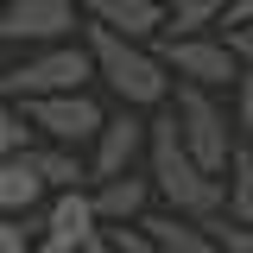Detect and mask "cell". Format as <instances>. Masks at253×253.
Here are the masks:
<instances>
[{"mask_svg":"<svg viewBox=\"0 0 253 253\" xmlns=\"http://www.w3.org/2000/svg\"><path fill=\"white\" fill-rule=\"evenodd\" d=\"M146 171H152V190L171 203V215H184V221H215V215H221V203H228V196H221V184L184 152V139H177L171 114H158V121H152Z\"/></svg>","mask_w":253,"mask_h":253,"instance_id":"cell-1","label":"cell"},{"mask_svg":"<svg viewBox=\"0 0 253 253\" xmlns=\"http://www.w3.org/2000/svg\"><path fill=\"white\" fill-rule=\"evenodd\" d=\"M83 44H89L95 57V76L108 83V89L121 95V108H165L171 101V70L158 63L152 44H133V38H121V32H101V26H83Z\"/></svg>","mask_w":253,"mask_h":253,"instance_id":"cell-2","label":"cell"},{"mask_svg":"<svg viewBox=\"0 0 253 253\" xmlns=\"http://www.w3.org/2000/svg\"><path fill=\"white\" fill-rule=\"evenodd\" d=\"M165 114H171V126H177V139H184V152L209 171V177H228V158H234V121H228V108H221L209 89H190V83H177L171 89V101H165Z\"/></svg>","mask_w":253,"mask_h":253,"instance_id":"cell-3","label":"cell"},{"mask_svg":"<svg viewBox=\"0 0 253 253\" xmlns=\"http://www.w3.org/2000/svg\"><path fill=\"white\" fill-rule=\"evenodd\" d=\"M89 76H95L89 44L70 38V44L32 51L26 63L0 70V101H6V108H26V101H44V95H76V89H89Z\"/></svg>","mask_w":253,"mask_h":253,"instance_id":"cell-4","label":"cell"},{"mask_svg":"<svg viewBox=\"0 0 253 253\" xmlns=\"http://www.w3.org/2000/svg\"><path fill=\"white\" fill-rule=\"evenodd\" d=\"M19 114H26V126H32V139H38V146H63V152H83V158H89L95 133L108 126V108H101L89 89H76V95H44V101H26Z\"/></svg>","mask_w":253,"mask_h":253,"instance_id":"cell-5","label":"cell"},{"mask_svg":"<svg viewBox=\"0 0 253 253\" xmlns=\"http://www.w3.org/2000/svg\"><path fill=\"white\" fill-rule=\"evenodd\" d=\"M83 38V13L76 0H6L0 13V44H26V51H51Z\"/></svg>","mask_w":253,"mask_h":253,"instance_id":"cell-6","label":"cell"},{"mask_svg":"<svg viewBox=\"0 0 253 253\" xmlns=\"http://www.w3.org/2000/svg\"><path fill=\"white\" fill-rule=\"evenodd\" d=\"M158 63H165L177 83L209 89V95L241 83V63H234V51L221 44L215 32H203V38H158Z\"/></svg>","mask_w":253,"mask_h":253,"instance_id":"cell-7","label":"cell"},{"mask_svg":"<svg viewBox=\"0 0 253 253\" xmlns=\"http://www.w3.org/2000/svg\"><path fill=\"white\" fill-rule=\"evenodd\" d=\"M101 247H108V228L95 215L89 190L51 196V215H44V234L32 241V253H101Z\"/></svg>","mask_w":253,"mask_h":253,"instance_id":"cell-8","label":"cell"},{"mask_svg":"<svg viewBox=\"0 0 253 253\" xmlns=\"http://www.w3.org/2000/svg\"><path fill=\"white\" fill-rule=\"evenodd\" d=\"M146 146H152V121H139L133 108L108 114V126L95 133V146H89V184H108V177H126V171H139Z\"/></svg>","mask_w":253,"mask_h":253,"instance_id":"cell-9","label":"cell"},{"mask_svg":"<svg viewBox=\"0 0 253 253\" xmlns=\"http://www.w3.org/2000/svg\"><path fill=\"white\" fill-rule=\"evenodd\" d=\"M76 13H83V26L121 32L133 44L165 38V0H76Z\"/></svg>","mask_w":253,"mask_h":253,"instance_id":"cell-10","label":"cell"},{"mask_svg":"<svg viewBox=\"0 0 253 253\" xmlns=\"http://www.w3.org/2000/svg\"><path fill=\"white\" fill-rule=\"evenodd\" d=\"M95 215H101V228H139L146 221V203H152V177H139V171H126V177H108V184L89 190Z\"/></svg>","mask_w":253,"mask_h":253,"instance_id":"cell-11","label":"cell"},{"mask_svg":"<svg viewBox=\"0 0 253 253\" xmlns=\"http://www.w3.org/2000/svg\"><path fill=\"white\" fill-rule=\"evenodd\" d=\"M44 203V184H38V171H32V158H6L0 165V221H26L32 209Z\"/></svg>","mask_w":253,"mask_h":253,"instance_id":"cell-12","label":"cell"},{"mask_svg":"<svg viewBox=\"0 0 253 253\" xmlns=\"http://www.w3.org/2000/svg\"><path fill=\"white\" fill-rule=\"evenodd\" d=\"M32 171L51 196H70V190H89V158L83 152H63V146H32Z\"/></svg>","mask_w":253,"mask_h":253,"instance_id":"cell-13","label":"cell"},{"mask_svg":"<svg viewBox=\"0 0 253 253\" xmlns=\"http://www.w3.org/2000/svg\"><path fill=\"white\" fill-rule=\"evenodd\" d=\"M139 228H146V241H152L158 253H221L215 234H209L203 221H184V215H146Z\"/></svg>","mask_w":253,"mask_h":253,"instance_id":"cell-14","label":"cell"},{"mask_svg":"<svg viewBox=\"0 0 253 253\" xmlns=\"http://www.w3.org/2000/svg\"><path fill=\"white\" fill-rule=\"evenodd\" d=\"M221 215L241 221V228H253V152L247 146H234V158H228V177H221Z\"/></svg>","mask_w":253,"mask_h":253,"instance_id":"cell-15","label":"cell"},{"mask_svg":"<svg viewBox=\"0 0 253 253\" xmlns=\"http://www.w3.org/2000/svg\"><path fill=\"white\" fill-rule=\"evenodd\" d=\"M221 26V0H171L165 6V38H203Z\"/></svg>","mask_w":253,"mask_h":253,"instance_id":"cell-16","label":"cell"},{"mask_svg":"<svg viewBox=\"0 0 253 253\" xmlns=\"http://www.w3.org/2000/svg\"><path fill=\"white\" fill-rule=\"evenodd\" d=\"M19 152H32V126H26L19 108H6V101H0V165H6V158H19Z\"/></svg>","mask_w":253,"mask_h":253,"instance_id":"cell-17","label":"cell"},{"mask_svg":"<svg viewBox=\"0 0 253 253\" xmlns=\"http://www.w3.org/2000/svg\"><path fill=\"white\" fill-rule=\"evenodd\" d=\"M228 121H234V139L253 152V76L234 83V114H228Z\"/></svg>","mask_w":253,"mask_h":253,"instance_id":"cell-18","label":"cell"},{"mask_svg":"<svg viewBox=\"0 0 253 253\" xmlns=\"http://www.w3.org/2000/svg\"><path fill=\"white\" fill-rule=\"evenodd\" d=\"M108 253H158L146 241V228H108Z\"/></svg>","mask_w":253,"mask_h":253,"instance_id":"cell-19","label":"cell"},{"mask_svg":"<svg viewBox=\"0 0 253 253\" xmlns=\"http://www.w3.org/2000/svg\"><path fill=\"white\" fill-rule=\"evenodd\" d=\"M221 44L234 51V63H241V76H253V26H241V32H215Z\"/></svg>","mask_w":253,"mask_h":253,"instance_id":"cell-20","label":"cell"},{"mask_svg":"<svg viewBox=\"0 0 253 253\" xmlns=\"http://www.w3.org/2000/svg\"><path fill=\"white\" fill-rule=\"evenodd\" d=\"M241 26H253V0H221V26L215 32H241Z\"/></svg>","mask_w":253,"mask_h":253,"instance_id":"cell-21","label":"cell"},{"mask_svg":"<svg viewBox=\"0 0 253 253\" xmlns=\"http://www.w3.org/2000/svg\"><path fill=\"white\" fill-rule=\"evenodd\" d=\"M0 253H32V228L26 221H0Z\"/></svg>","mask_w":253,"mask_h":253,"instance_id":"cell-22","label":"cell"},{"mask_svg":"<svg viewBox=\"0 0 253 253\" xmlns=\"http://www.w3.org/2000/svg\"><path fill=\"white\" fill-rule=\"evenodd\" d=\"M0 13H6V0H0Z\"/></svg>","mask_w":253,"mask_h":253,"instance_id":"cell-23","label":"cell"},{"mask_svg":"<svg viewBox=\"0 0 253 253\" xmlns=\"http://www.w3.org/2000/svg\"><path fill=\"white\" fill-rule=\"evenodd\" d=\"M165 6H171V0H165Z\"/></svg>","mask_w":253,"mask_h":253,"instance_id":"cell-24","label":"cell"}]
</instances>
